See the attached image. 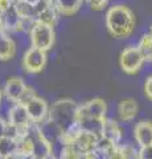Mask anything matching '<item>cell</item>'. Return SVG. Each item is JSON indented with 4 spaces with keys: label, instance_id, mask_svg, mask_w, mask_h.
Instances as JSON below:
<instances>
[{
    "label": "cell",
    "instance_id": "obj_29",
    "mask_svg": "<svg viewBox=\"0 0 152 159\" xmlns=\"http://www.w3.org/2000/svg\"><path fill=\"white\" fill-rule=\"evenodd\" d=\"M13 2H21V0H13Z\"/></svg>",
    "mask_w": 152,
    "mask_h": 159
},
{
    "label": "cell",
    "instance_id": "obj_27",
    "mask_svg": "<svg viewBox=\"0 0 152 159\" xmlns=\"http://www.w3.org/2000/svg\"><path fill=\"white\" fill-rule=\"evenodd\" d=\"M3 97H4V94H3V90H0V105H2V101H3Z\"/></svg>",
    "mask_w": 152,
    "mask_h": 159
},
{
    "label": "cell",
    "instance_id": "obj_23",
    "mask_svg": "<svg viewBox=\"0 0 152 159\" xmlns=\"http://www.w3.org/2000/svg\"><path fill=\"white\" fill-rule=\"evenodd\" d=\"M144 94L145 97L152 101V74L145 78V82H144Z\"/></svg>",
    "mask_w": 152,
    "mask_h": 159
},
{
    "label": "cell",
    "instance_id": "obj_6",
    "mask_svg": "<svg viewBox=\"0 0 152 159\" xmlns=\"http://www.w3.org/2000/svg\"><path fill=\"white\" fill-rule=\"evenodd\" d=\"M107 116V103L102 98H93L86 103L78 106V121L80 119H95L105 121Z\"/></svg>",
    "mask_w": 152,
    "mask_h": 159
},
{
    "label": "cell",
    "instance_id": "obj_12",
    "mask_svg": "<svg viewBox=\"0 0 152 159\" xmlns=\"http://www.w3.org/2000/svg\"><path fill=\"white\" fill-rule=\"evenodd\" d=\"M102 138L112 142L114 145H119L122 141V129L119 123L111 118H106L102 129Z\"/></svg>",
    "mask_w": 152,
    "mask_h": 159
},
{
    "label": "cell",
    "instance_id": "obj_28",
    "mask_svg": "<svg viewBox=\"0 0 152 159\" xmlns=\"http://www.w3.org/2000/svg\"><path fill=\"white\" fill-rule=\"evenodd\" d=\"M32 159H42V158H37V157H33Z\"/></svg>",
    "mask_w": 152,
    "mask_h": 159
},
{
    "label": "cell",
    "instance_id": "obj_10",
    "mask_svg": "<svg viewBox=\"0 0 152 159\" xmlns=\"http://www.w3.org/2000/svg\"><path fill=\"white\" fill-rule=\"evenodd\" d=\"M139 113V105L134 98H123L118 103V117L122 122H131Z\"/></svg>",
    "mask_w": 152,
    "mask_h": 159
},
{
    "label": "cell",
    "instance_id": "obj_2",
    "mask_svg": "<svg viewBox=\"0 0 152 159\" xmlns=\"http://www.w3.org/2000/svg\"><path fill=\"white\" fill-rule=\"evenodd\" d=\"M48 123L62 135L78 125V105L70 98H61L49 109Z\"/></svg>",
    "mask_w": 152,
    "mask_h": 159
},
{
    "label": "cell",
    "instance_id": "obj_3",
    "mask_svg": "<svg viewBox=\"0 0 152 159\" xmlns=\"http://www.w3.org/2000/svg\"><path fill=\"white\" fill-rule=\"evenodd\" d=\"M8 133L7 135L20 139L28 135L33 130L35 123L32 122L31 117L27 111V107L23 103H12L8 110Z\"/></svg>",
    "mask_w": 152,
    "mask_h": 159
},
{
    "label": "cell",
    "instance_id": "obj_5",
    "mask_svg": "<svg viewBox=\"0 0 152 159\" xmlns=\"http://www.w3.org/2000/svg\"><path fill=\"white\" fill-rule=\"evenodd\" d=\"M144 57L140 53L138 45L136 47H127L123 49L119 57L120 69L127 74H136L144 64Z\"/></svg>",
    "mask_w": 152,
    "mask_h": 159
},
{
    "label": "cell",
    "instance_id": "obj_22",
    "mask_svg": "<svg viewBox=\"0 0 152 159\" xmlns=\"http://www.w3.org/2000/svg\"><path fill=\"white\" fill-rule=\"evenodd\" d=\"M86 2L91 9H94V11H102V9H105L107 7L109 0H86Z\"/></svg>",
    "mask_w": 152,
    "mask_h": 159
},
{
    "label": "cell",
    "instance_id": "obj_7",
    "mask_svg": "<svg viewBox=\"0 0 152 159\" xmlns=\"http://www.w3.org/2000/svg\"><path fill=\"white\" fill-rule=\"evenodd\" d=\"M46 64V52L42 49L31 47L23 56V68L27 73L36 74L42 72Z\"/></svg>",
    "mask_w": 152,
    "mask_h": 159
},
{
    "label": "cell",
    "instance_id": "obj_15",
    "mask_svg": "<svg viewBox=\"0 0 152 159\" xmlns=\"http://www.w3.org/2000/svg\"><path fill=\"white\" fill-rule=\"evenodd\" d=\"M20 20H21V16H20V13L17 12L16 7H15V3H13V6L11 8L7 9L6 12H3L4 31H7V32L16 31L17 32V28H19V24H20Z\"/></svg>",
    "mask_w": 152,
    "mask_h": 159
},
{
    "label": "cell",
    "instance_id": "obj_21",
    "mask_svg": "<svg viewBox=\"0 0 152 159\" xmlns=\"http://www.w3.org/2000/svg\"><path fill=\"white\" fill-rule=\"evenodd\" d=\"M136 157L138 159H152V145L141 146L136 152Z\"/></svg>",
    "mask_w": 152,
    "mask_h": 159
},
{
    "label": "cell",
    "instance_id": "obj_30",
    "mask_svg": "<svg viewBox=\"0 0 152 159\" xmlns=\"http://www.w3.org/2000/svg\"><path fill=\"white\" fill-rule=\"evenodd\" d=\"M150 33H151V34H152V27H151V32H150Z\"/></svg>",
    "mask_w": 152,
    "mask_h": 159
},
{
    "label": "cell",
    "instance_id": "obj_1",
    "mask_svg": "<svg viewBox=\"0 0 152 159\" xmlns=\"http://www.w3.org/2000/svg\"><path fill=\"white\" fill-rule=\"evenodd\" d=\"M135 25V15L127 6L118 4L109 8L106 13V28L112 37L127 39L134 32Z\"/></svg>",
    "mask_w": 152,
    "mask_h": 159
},
{
    "label": "cell",
    "instance_id": "obj_13",
    "mask_svg": "<svg viewBox=\"0 0 152 159\" xmlns=\"http://www.w3.org/2000/svg\"><path fill=\"white\" fill-rule=\"evenodd\" d=\"M16 52V45L12 37H9L7 31L0 29V60L6 61V60H11L15 56Z\"/></svg>",
    "mask_w": 152,
    "mask_h": 159
},
{
    "label": "cell",
    "instance_id": "obj_24",
    "mask_svg": "<svg viewBox=\"0 0 152 159\" xmlns=\"http://www.w3.org/2000/svg\"><path fill=\"white\" fill-rule=\"evenodd\" d=\"M7 133H8V121L0 117V138L6 137Z\"/></svg>",
    "mask_w": 152,
    "mask_h": 159
},
{
    "label": "cell",
    "instance_id": "obj_20",
    "mask_svg": "<svg viewBox=\"0 0 152 159\" xmlns=\"http://www.w3.org/2000/svg\"><path fill=\"white\" fill-rule=\"evenodd\" d=\"M15 7H16L17 12L20 13L21 17H27V19H33V20H36V17H37L36 7L32 6L31 3L25 2V0H21V2H15Z\"/></svg>",
    "mask_w": 152,
    "mask_h": 159
},
{
    "label": "cell",
    "instance_id": "obj_14",
    "mask_svg": "<svg viewBox=\"0 0 152 159\" xmlns=\"http://www.w3.org/2000/svg\"><path fill=\"white\" fill-rule=\"evenodd\" d=\"M19 147V139L6 135L0 138V159H9L17 152Z\"/></svg>",
    "mask_w": 152,
    "mask_h": 159
},
{
    "label": "cell",
    "instance_id": "obj_4",
    "mask_svg": "<svg viewBox=\"0 0 152 159\" xmlns=\"http://www.w3.org/2000/svg\"><path fill=\"white\" fill-rule=\"evenodd\" d=\"M29 40H31L32 47L46 52L52 49L54 44V29L49 24L36 21L29 32Z\"/></svg>",
    "mask_w": 152,
    "mask_h": 159
},
{
    "label": "cell",
    "instance_id": "obj_25",
    "mask_svg": "<svg viewBox=\"0 0 152 159\" xmlns=\"http://www.w3.org/2000/svg\"><path fill=\"white\" fill-rule=\"evenodd\" d=\"M13 0H0V12H6L7 9H9L13 6Z\"/></svg>",
    "mask_w": 152,
    "mask_h": 159
},
{
    "label": "cell",
    "instance_id": "obj_16",
    "mask_svg": "<svg viewBox=\"0 0 152 159\" xmlns=\"http://www.w3.org/2000/svg\"><path fill=\"white\" fill-rule=\"evenodd\" d=\"M52 4L57 8L58 13L69 16L80 9L82 0H52Z\"/></svg>",
    "mask_w": 152,
    "mask_h": 159
},
{
    "label": "cell",
    "instance_id": "obj_17",
    "mask_svg": "<svg viewBox=\"0 0 152 159\" xmlns=\"http://www.w3.org/2000/svg\"><path fill=\"white\" fill-rule=\"evenodd\" d=\"M57 15H58L57 8L53 4H49L48 7H45L42 11L38 12L36 21H41V23H45V24L54 27V24L57 21Z\"/></svg>",
    "mask_w": 152,
    "mask_h": 159
},
{
    "label": "cell",
    "instance_id": "obj_18",
    "mask_svg": "<svg viewBox=\"0 0 152 159\" xmlns=\"http://www.w3.org/2000/svg\"><path fill=\"white\" fill-rule=\"evenodd\" d=\"M136 155V151L134 150V147H131L128 145H116L114 147V150L110 152L109 159H132Z\"/></svg>",
    "mask_w": 152,
    "mask_h": 159
},
{
    "label": "cell",
    "instance_id": "obj_8",
    "mask_svg": "<svg viewBox=\"0 0 152 159\" xmlns=\"http://www.w3.org/2000/svg\"><path fill=\"white\" fill-rule=\"evenodd\" d=\"M24 106L27 107V111L31 117L32 122L35 125L40 126L41 123H44L49 117V107L46 101L41 97L35 96L33 98H31L27 103H24Z\"/></svg>",
    "mask_w": 152,
    "mask_h": 159
},
{
    "label": "cell",
    "instance_id": "obj_31",
    "mask_svg": "<svg viewBox=\"0 0 152 159\" xmlns=\"http://www.w3.org/2000/svg\"><path fill=\"white\" fill-rule=\"evenodd\" d=\"M57 159H62V158H57Z\"/></svg>",
    "mask_w": 152,
    "mask_h": 159
},
{
    "label": "cell",
    "instance_id": "obj_11",
    "mask_svg": "<svg viewBox=\"0 0 152 159\" xmlns=\"http://www.w3.org/2000/svg\"><path fill=\"white\" fill-rule=\"evenodd\" d=\"M134 138L139 147L152 145V122L140 121L136 123L134 127Z\"/></svg>",
    "mask_w": 152,
    "mask_h": 159
},
{
    "label": "cell",
    "instance_id": "obj_19",
    "mask_svg": "<svg viewBox=\"0 0 152 159\" xmlns=\"http://www.w3.org/2000/svg\"><path fill=\"white\" fill-rule=\"evenodd\" d=\"M138 48L140 53L143 54L145 61L151 62L152 61V34L151 33H145L141 36V39L139 40Z\"/></svg>",
    "mask_w": 152,
    "mask_h": 159
},
{
    "label": "cell",
    "instance_id": "obj_9",
    "mask_svg": "<svg viewBox=\"0 0 152 159\" xmlns=\"http://www.w3.org/2000/svg\"><path fill=\"white\" fill-rule=\"evenodd\" d=\"M28 86L21 77H9L3 88V94L12 103H20L24 98Z\"/></svg>",
    "mask_w": 152,
    "mask_h": 159
},
{
    "label": "cell",
    "instance_id": "obj_26",
    "mask_svg": "<svg viewBox=\"0 0 152 159\" xmlns=\"http://www.w3.org/2000/svg\"><path fill=\"white\" fill-rule=\"evenodd\" d=\"M0 29H4V24H3V13L0 12Z\"/></svg>",
    "mask_w": 152,
    "mask_h": 159
}]
</instances>
